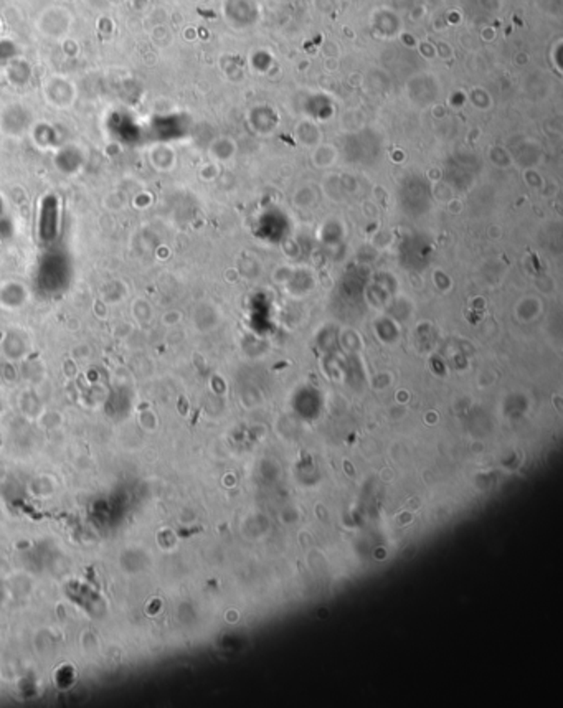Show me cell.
<instances>
[{"mask_svg":"<svg viewBox=\"0 0 563 708\" xmlns=\"http://www.w3.org/2000/svg\"><path fill=\"white\" fill-rule=\"evenodd\" d=\"M44 222H41V227H44V235L45 236H50L53 235V228H55V223L52 222V220L55 218V211L53 210H45L44 211Z\"/></svg>","mask_w":563,"mask_h":708,"instance_id":"1","label":"cell"}]
</instances>
